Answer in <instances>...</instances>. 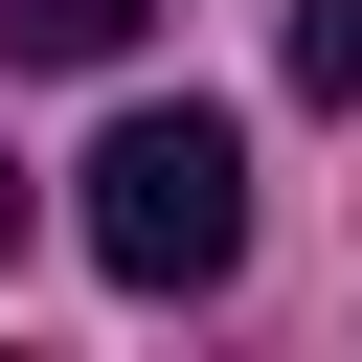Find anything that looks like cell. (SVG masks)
Masks as SVG:
<instances>
[{
	"mask_svg": "<svg viewBox=\"0 0 362 362\" xmlns=\"http://www.w3.org/2000/svg\"><path fill=\"white\" fill-rule=\"evenodd\" d=\"M68 226H90V272L113 294H226L249 272V136L181 90V113H113L90 158H68Z\"/></svg>",
	"mask_w": 362,
	"mask_h": 362,
	"instance_id": "obj_1",
	"label": "cell"
},
{
	"mask_svg": "<svg viewBox=\"0 0 362 362\" xmlns=\"http://www.w3.org/2000/svg\"><path fill=\"white\" fill-rule=\"evenodd\" d=\"M23 68H136V0H0Z\"/></svg>",
	"mask_w": 362,
	"mask_h": 362,
	"instance_id": "obj_2",
	"label": "cell"
},
{
	"mask_svg": "<svg viewBox=\"0 0 362 362\" xmlns=\"http://www.w3.org/2000/svg\"><path fill=\"white\" fill-rule=\"evenodd\" d=\"M294 90H317V113H362V0H294Z\"/></svg>",
	"mask_w": 362,
	"mask_h": 362,
	"instance_id": "obj_3",
	"label": "cell"
},
{
	"mask_svg": "<svg viewBox=\"0 0 362 362\" xmlns=\"http://www.w3.org/2000/svg\"><path fill=\"white\" fill-rule=\"evenodd\" d=\"M0 272H23V158H0Z\"/></svg>",
	"mask_w": 362,
	"mask_h": 362,
	"instance_id": "obj_4",
	"label": "cell"
}]
</instances>
